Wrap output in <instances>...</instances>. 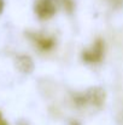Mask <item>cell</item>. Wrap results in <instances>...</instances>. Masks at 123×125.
Instances as JSON below:
<instances>
[{
	"label": "cell",
	"mask_w": 123,
	"mask_h": 125,
	"mask_svg": "<svg viewBox=\"0 0 123 125\" xmlns=\"http://www.w3.org/2000/svg\"><path fill=\"white\" fill-rule=\"evenodd\" d=\"M0 120H1V114H0Z\"/></svg>",
	"instance_id": "ba28073f"
},
{
	"label": "cell",
	"mask_w": 123,
	"mask_h": 125,
	"mask_svg": "<svg viewBox=\"0 0 123 125\" xmlns=\"http://www.w3.org/2000/svg\"><path fill=\"white\" fill-rule=\"evenodd\" d=\"M36 45L42 49V50H48L51 47H53L54 45V40L52 38H46V37H34Z\"/></svg>",
	"instance_id": "5b68a950"
},
{
	"label": "cell",
	"mask_w": 123,
	"mask_h": 125,
	"mask_svg": "<svg viewBox=\"0 0 123 125\" xmlns=\"http://www.w3.org/2000/svg\"><path fill=\"white\" fill-rule=\"evenodd\" d=\"M103 53H104V44H103L101 40H97L95 44L92 46V49L83 52L82 57L86 62L94 63V62H99L101 60Z\"/></svg>",
	"instance_id": "3957f363"
},
{
	"label": "cell",
	"mask_w": 123,
	"mask_h": 125,
	"mask_svg": "<svg viewBox=\"0 0 123 125\" xmlns=\"http://www.w3.org/2000/svg\"><path fill=\"white\" fill-rule=\"evenodd\" d=\"M4 10V0H0V13L2 12Z\"/></svg>",
	"instance_id": "8992f818"
},
{
	"label": "cell",
	"mask_w": 123,
	"mask_h": 125,
	"mask_svg": "<svg viewBox=\"0 0 123 125\" xmlns=\"http://www.w3.org/2000/svg\"><path fill=\"white\" fill-rule=\"evenodd\" d=\"M16 64H17V67H18V69L21 72L27 73V74L32 73L33 69H34V63H33L32 58L28 57V56H19V57H17Z\"/></svg>",
	"instance_id": "277c9868"
},
{
	"label": "cell",
	"mask_w": 123,
	"mask_h": 125,
	"mask_svg": "<svg viewBox=\"0 0 123 125\" xmlns=\"http://www.w3.org/2000/svg\"><path fill=\"white\" fill-rule=\"evenodd\" d=\"M0 125H7V123L4 122V120H0Z\"/></svg>",
	"instance_id": "52a82bcc"
},
{
	"label": "cell",
	"mask_w": 123,
	"mask_h": 125,
	"mask_svg": "<svg viewBox=\"0 0 123 125\" xmlns=\"http://www.w3.org/2000/svg\"><path fill=\"white\" fill-rule=\"evenodd\" d=\"M35 12L40 20H48L56 13V5L53 0H36Z\"/></svg>",
	"instance_id": "7a4b0ae2"
},
{
	"label": "cell",
	"mask_w": 123,
	"mask_h": 125,
	"mask_svg": "<svg viewBox=\"0 0 123 125\" xmlns=\"http://www.w3.org/2000/svg\"><path fill=\"white\" fill-rule=\"evenodd\" d=\"M105 101V92L100 87H92L84 94L76 97V103L80 106L90 104L94 107H101Z\"/></svg>",
	"instance_id": "6da1fadb"
}]
</instances>
